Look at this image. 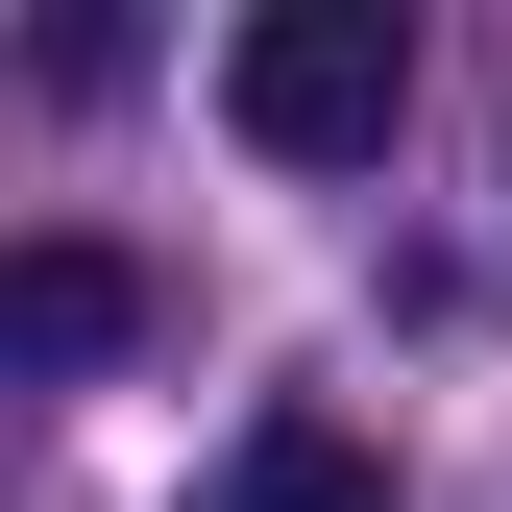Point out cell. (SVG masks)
Returning <instances> with one entry per match:
<instances>
[{
  "label": "cell",
  "instance_id": "cell-1",
  "mask_svg": "<svg viewBox=\"0 0 512 512\" xmlns=\"http://www.w3.org/2000/svg\"><path fill=\"white\" fill-rule=\"evenodd\" d=\"M391 98H415V25H391V0H269V25L220 49V122H244L269 171H366Z\"/></svg>",
  "mask_w": 512,
  "mask_h": 512
},
{
  "label": "cell",
  "instance_id": "cell-2",
  "mask_svg": "<svg viewBox=\"0 0 512 512\" xmlns=\"http://www.w3.org/2000/svg\"><path fill=\"white\" fill-rule=\"evenodd\" d=\"M0 342H25V366H98V342H147V269H122V244H25V269H0Z\"/></svg>",
  "mask_w": 512,
  "mask_h": 512
},
{
  "label": "cell",
  "instance_id": "cell-3",
  "mask_svg": "<svg viewBox=\"0 0 512 512\" xmlns=\"http://www.w3.org/2000/svg\"><path fill=\"white\" fill-rule=\"evenodd\" d=\"M220 512H391V439H342V415H244V439H220Z\"/></svg>",
  "mask_w": 512,
  "mask_h": 512
}]
</instances>
